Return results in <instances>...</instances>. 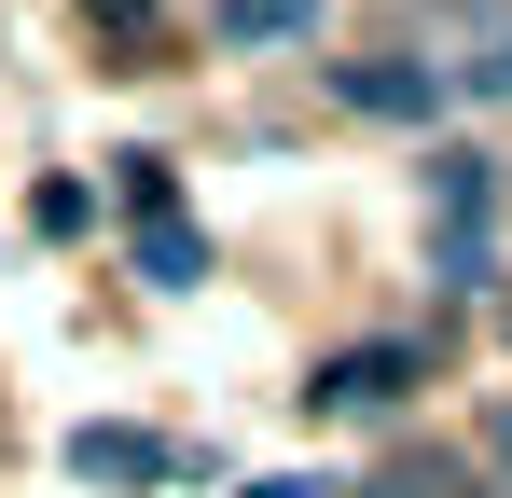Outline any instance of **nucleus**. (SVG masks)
<instances>
[{
  "mask_svg": "<svg viewBox=\"0 0 512 498\" xmlns=\"http://www.w3.org/2000/svg\"><path fill=\"white\" fill-rule=\"evenodd\" d=\"M443 83H485V97H512V14H471L457 28V70Z\"/></svg>",
  "mask_w": 512,
  "mask_h": 498,
  "instance_id": "3",
  "label": "nucleus"
},
{
  "mask_svg": "<svg viewBox=\"0 0 512 498\" xmlns=\"http://www.w3.org/2000/svg\"><path fill=\"white\" fill-rule=\"evenodd\" d=\"M485 222H499V180L471 153H443V180H429V249H443V277L471 291V263H485Z\"/></svg>",
  "mask_w": 512,
  "mask_h": 498,
  "instance_id": "1",
  "label": "nucleus"
},
{
  "mask_svg": "<svg viewBox=\"0 0 512 498\" xmlns=\"http://www.w3.org/2000/svg\"><path fill=\"white\" fill-rule=\"evenodd\" d=\"M360 498H471V457H402V471H374Z\"/></svg>",
  "mask_w": 512,
  "mask_h": 498,
  "instance_id": "5",
  "label": "nucleus"
},
{
  "mask_svg": "<svg viewBox=\"0 0 512 498\" xmlns=\"http://www.w3.org/2000/svg\"><path fill=\"white\" fill-rule=\"evenodd\" d=\"M333 83H346V111H429L443 97L429 70H333Z\"/></svg>",
  "mask_w": 512,
  "mask_h": 498,
  "instance_id": "4",
  "label": "nucleus"
},
{
  "mask_svg": "<svg viewBox=\"0 0 512 498\" xmlns=\"http://www.w3.org/2000/svg\"><path fill=\"white\" fill-rule=\"evenodd\" d=\"M402 374H416V346H360V360H333V374H319V402H333V415L402 402Z\"/></svg>",
  "mask_w": 512,
  "mask_h": 498,
  "instance_id": "2",
  "label": "nucleus"
},
{
  "mask_svg": "<svg viewBox=\"0 0 512 498\" xmlns=\"http://www.w3.org/2000/svg\"><path fill=\"white\" fill-rule=\"evenodd\" d=\"M499 332H512V319H499Z\"/></svg>",
  "mask_w": 512,
  "mask_h": 498,
  "instance_id": "6",
  "label": "nucleus"
}]
</instances>
